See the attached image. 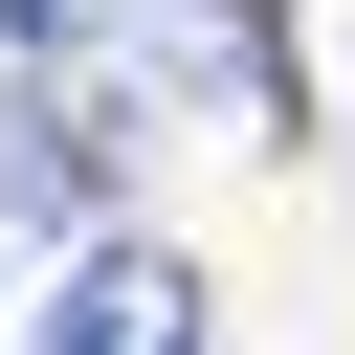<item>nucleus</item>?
Masks as SVG:
<instances>
[{"label": "nucleus", "instance_id": "f257e3e1", "mask_svg": "<svg viewBox=\"0 0 355 355\" xmlns=\"http://www.w3.org/2000/svg\"><path fill=\"white\" fill-rule=\"evenodd\" d=\"M22 355H200V266H178V244H89Z\"/></svg>", "mask_w": 355, "mask_h": 355}]
</instances>
